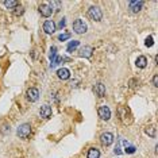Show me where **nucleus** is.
Returning a JSON list of instances; mask_svg holds the SVG:
<instances>
[{"mask_svg": "<svg viewBox=\"0 0 158 158\" xmlns=\"http://www.w3.org/2000/svg\"><path fill=\"white\" fill-rule=\"evenodd\" d=\"M39 12L42 16L49 18V16H51V14H53L54 11L51 10V7L49 6V4H42V6H39Z\"/></svg>", "mask_w": 158, "mask_h": 158, "instance_id": "nucleus-9", "label": "nucleus"}, {"mask_svg": "<svg viewBox=\"0 0 158 158\" xmlns=\"http://www.w3.org/2000/svg\"><path fill=\"white\" fill-rule=\"evenodd\" d=\"M88 16H89V19L99 22V20H102V18H103V12L99 7L92 6L89 10H88Z\"/></svg>", "mask_w": 158, "mask_h": 158, "instance_id": "nucleus-3", "label": "nucleus"}, {"mask_svg": "<svg viewBox=\"0 0 158 158\" xmlns=\"http://www.w3.org/2000/svg\"><path fill=\"white\" fill-rule=\"evenodd\" d=\"M92 53H93V49L90 46H84V47L80 50V57H85V58H90L92 57Z\"/></svg>", "mask_w": 158, "mask_h": 158, "instance_id": "nucleus-11", "label": "nucleus"}, {"mask_svg": "<svg viewBox=\"0 0 158 158\" xmlns=\"http://www.w3.org/2000/svg\"><path fill=\"white\" fill-rule=\"evenodd\" d=\"M79 45H80V41H72V42H69L68 47H66L68 53H73V51L79 47Z\"/></svg>", "mask_w": 158, "mask_h": 158, "instance_id": "nucleus-17", "label": "nucleus"}, {"mask_svg": "<svg viewBox=\"0 0 158 158\" xmlns=\"http://www.w3.org/2000/svg\"><path fill=\"white\" fill-rule=\"evenodd\" d=\"M65 24H66L65 19H61V20H59V23H58V27H59V28H61V30H62V28L65 27Z\"/></svg>", "mask_w": 158, "mask_h": 158, "instance_id": "nucleus-26", "label": "nucleus"}, {"mask_svg": "<svg viewBox=\"0 0 158 158\" xmlns=\"http://www.w3.org/2000/svg\"><path fill=\"white\" fill-rule=\"evenodd\" d=\"M143 6V1L142 0H135V1H131L130 3V10L133 12H139Z\"/></svg>", "mask_w": 158, "mask_h": 158, "instance_id": "nucleus-13", "label": "nucleus"}, {"mask_svg": "<svg viewBox=\"0 0 158 158\" xmlns=\"http://www.w3.org/2000/svg\"><path fill=\"white\" fill-rule=\"evenodd\" d=\"M18 4L19 3H18L16 0H6V1H4V6L8 7V8H14V7H16Z\"/></svg>", "mask_w": 158, "mask_h": 158, "instance_id": "nucleus-19", "label": "nucleus"}, {"mask_svg": "<svg viewBox=\"0 0 158 158\" xmlns=\"http://www.w3.org/2000/svg\"><path fill=\"white\" fill-rule=\"evenodd\" d=\"M70 37H72V34H70V33H62V34H59V35H58V39L61 41V42H64V41L69 39Z\"/></svg>", "mask_w": 158, "mask_h": 158, "instance_id": "nucleus-21", "label": "nucleus"}, {"mask_svg": "<svg viewBox=\"0 0 158 158\" xmlns=\"http://www.w3.org/2000/svg\"><path fill=\"white\" fill-rule=\"evenodd\" d=\"M95 92H96V95L99 97H104L105 96V85L99 82V84L95 87Z\"/></svg>", "mask_w": 158, "mask_h": 158, "instance_id": "nucleus-14", "label": "nucleus"}, {"mask_svg": "<svg viewBox=\"0 0 158 158\" xmlns=\"http://www.w3.org/2000/svg\"><path fill=\"white\" fill-rule=\"evenodd\" d=\"M62 62V57H59V56H56L53 59H51V64H50V66L51 68H54L56 65H58V64H61Z\"/></svg>", "mask_w": 158, "mask_h": 158, "instance_id": "nucleus-20", "label": "nucleus"}, {"mask_svg": "<svg viewBox=\"0 0 158 158\" xmlns=\"http://www.w3.org/2000/svg\"><path fill=\"white\" fill-rule=\"evenodd\" d=\"M49 6L51 7L53 11H58V10L61 8V3H59V1H51V3H49Z\"/></svg>", "mask_w": 158, "mask_h": 158, "instance_id": "nucleus-22", "label": "nucleus"}, {"mask_svg": "<svg viewBox=\"0 0 158 158\" xmlns=\"http://www.w3.org/2000/svg\"><path fill=\"white\" fill-rule=\"evenodd\" d=\"M153 37H147L146 38V41H145V45L147 46V47H150V46H153Z\"/></svg>", "mask_w": 158, "mask_h": 158, "instance_id": "nucleus-23", "label": "nucleus"}, {"mask_svg": "<svg viewBox=\"0 0 158 158\" xmlns=\"http://www.w3.org/2000/svg\"><path fill=\"white\" fill-rule=\"evenodd\" d=\"M153 85H154V87H158V76L157 74H154V77H153Z\"/></svg>", "mask_w": 158, "mask_h": 158, "instance_id": "nucleus-27", "label": "nucleus"}, {"mask_svg": "<svg viewBox=\"0 0 158 158\" xmlns=\"http://www.w3.org/2000/svg\"><path fill=\"white\" fill-rule=\"evenodd\" d=\"M73 31L76 34H84L87 33V24L84 23V20L77 19L73 22Z\"/></svg>", "mask_w": 158, "mask_h": 158, "instance_id": "nucleus-4", "label": "nucleus"}, {"mask_svg": "<svg viewBox=\"0 0 158 158\" xmlns=\"http://www.w3.org/2000/svg\"><path fill=\"white\" fill-rule=\"evenodd\" d=\"M122 153H123V150L120 149V142H119L118 145H116V147H115V154H118V155H120Z\"/></svg>", "mask_w": 158, "mask_h": 158, "instance_id": "nucleus-25", "label": "nucleus"}, {"mask_svg": "<svg viewBox=\"0 0 158 158\" xmlns=\"http://www.w3.org/2000/svg\"><path fill=\"white\" fill-rule=\"evenodd\" d=\"M118 115L120 118V120L124 124H131L133 123V115H131V111L127 107H119L118 108Z\"/></svg>", "mask_w": 158, "mask_h": 158, "instance_id": "nucleus-1", "label": "nucleus"}, {"mask_svg": "<svg viewBox=\"0 0 158 158\" xmlns=\"http://www.w3.org/2000/svg\"><path fill=\"white\" fill-rule=\"evenodd\" d=\"M57 76H58V79H61V80H68L69 77H70V72H69V69H66V68H61V69H58V72H57Z\"/></svg>", "mask_w": 158, "mask_h": 158, "instance_id": "nucleus-12", "label": "nucleus"}, {"mask_svg": "<svg viewBox=\"0 0 158 158\" xmlns=\"http://www.w3.org/2000/svg\"><path fill=\"white\" fill-rule=\"evenodd\" d=\"M145 133H146L149 136H153V138L157 135V130H155V127H146L145 128Z\"/></svg>", "mask_w": 158, "mask_h": 158, "instance_id": "nucleus-18", "label": "nucleus"}, {"mask_svg": "<svg viewBox=\"0 0 158 158\" xmlns=\"http://www.w3.org/2000/svg\"><path fill=\"white\" fill-rule=\"evenodd\" d=\"M100 142L103 146H110L113 143V135L111 133H104L100 135Z\"/></svg>", "mask_w": 158, "mask_h": 158, "instance_id": "nucleus-5", "label": "nucleus"}, {"mask_svg": "<svg viewBox=\"0 0 158 158\" xmlns=\"http://www.w3.org/2000/svg\"><path fill=\"white\" fill-rule=\"evenodd\" d=\"M39 115H41V118H43V119L50 118L51 116V108L49 107V105H42L41 110H39Z\"/></svg>", "mask_w": 158, "mask_h": 158, "instance_id": "nucleus-10", "label": "nucleus"}, {"mask_svg": "<svg viewBox=\"0 0 158 158\" xmlns=\"http://www.w3.org/2000/svg\"><path fill=\"white\" fill-rule=\"evenodd\" d=\"M135 65L138 66V68H141V69L146 68V65H147V58L145 56H139L138 58H136V61H135Z\"/></svg>", "mask_w": 158, "mask_h": 158, "instance_id": "nucleus-15", "label": "nucleus"}, {"mask_svg": "<svg viewBox=\"0 0 158 158\" xmlns=\"http://www.w3.org/2000/svg\"><path fill=\"white\" fill-rule=\"evenodd\" d=\"M135 153V147L134 146H126V154H133Z\"/></svg>", "mask_w": 158, "mask_h": 158, "instance_id": "nucleus-24", "label": "nucleus"}, {"mask_svg": "<svg viewBox=\"0 0 158 158\" xmlns=\"http://www.w3.org/2000/svg\"><path fill=\"white\" fill-rule=\"evenodd\" d=\"M16 134H18V136H19V138L27 139L28 136H30V134H31V126L28 123L20 124L19 128H18V131H16Z\"/></svg>", "mask_w": 158, "mask_h": 158, "instance_id": "nucleus-2", "label": "nucleus"}, {"mask_svg": "<svg viewBox=\"0 0 158 158\" xmlns=\"http://www.w3.org/2000/svg\"><path fill=\"white\" fill-rule=\"evenodd\" d=\"M27 99L30 100L31 103L37 102V100L39 99V90H38L37 88H30V89L27 90Z\"/></svg>", "mask_w": 158, "mask_h": 158, "instance_id": "nucleus-7", "label": "nucleus"}, {"mask_svg": "<svg viewBox=\"0 0 158 158\" xmlns=\"http://www.w3.org/2000/svg\"><path fill=\"white\" fill-rule=\"evenodd\" d=\"M15 14H16V15H22V14H23V8H22V7H20V8H19V11H16Z\"/></svg>", "mask_w": 158, "mask_h": 158, "instance_id": "nucleus-28", "label": "nucleus"}, {"mask_svg": "<svg viewBox=\"0 0 158 158\" xmlns=\"http://www.w3.org/2000/svg\"><path fill=\"white\" fill-rule=\"evenodd\" d=\"M97 113H99V116L103 120H110V118H111V110L107 105H102L99 108V111H97Z\"/></svg>", "mask_w": 158, "mask_h": 158, "instance_id": "nucleus-6", "label": "nucleus"}, {"mask_svg": "<svg viewBox=\"0 0 158 158\" xmlns=\"http://www.w3.org/2000/svg\"><path fill=\"white\" fill-rule=\"evenodd\" d=\"M100 157V150L96 149V147H90L88 150V155L87 158H99Z\"/></svg>", "mask_w": 158, "mask_h": 158, "instance_id": "nucleus-16", "label": "nucleus"}, {"mask_svg": "<svg viewBox=\"0 0 158 158\" xmlns=\"http://www.w3.org/2000/svg\"><path fill=\"white\" fill-rule=\"evenodd\" d=\"M57 26L53 20H46L43 23V31H45L46 34H54V31H56Z\"/></svg>", "mask_w": 158, "mask_h": 158, "instance_id": "nucleus-8", "label": "nucleus"}]
</instances>
